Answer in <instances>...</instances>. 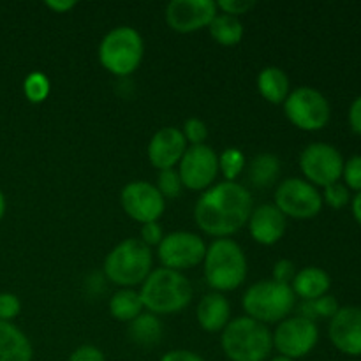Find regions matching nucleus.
Returning a JSON list of instances; mask_svg holds the SVG:
<instances>
[{
	"label": "nucleus",
	"instance_id": "1",
	"mask_svg": "<svg viewBox=\"0 0 361 361\" xmlns=\"http://www.w3.org/2000/svg\"><path fill=\"white\" fill-rule=\"evenodd\" d=\"M252 204L250 192L242 183H215L196 201L194 221L207 235L229 238L249 222Z\"/></svg>",
	"mask_w": 361,
	"mask_h": 361
},
{
	"label": "nucleus",
	"instance_id": "2",
	"mask_svg": "<svg viewBox=\"0 0 361 361\" xmlns=\"http://www.w3.org/2000/svg\"><path fill=\"white\" fill-rule=\"evenodd\" d=\"M192 284L182 271L169 270V268H157L152 270L147 281L141 284V302L150 314L182 312L192 302Z\"/></svg>",
	"mask_w": 361,
	"mask_h": 361
},
{
	"label": "nucleus",
	"instance_id": "3",
	"mask_svg": "<svg viewBox=\"0 0 361 361\" xmlns=\"http://www.w3.org/2000/svg\"><path fill=\"white\" fill-rule=\"evenodd\" d=\"M204 281L217 293L235 291L247 279V257L231 238H217L207 247L203 259Z\"/></svg>",
	"mask_w": 361,
	"mask_h": 361
},
{
	"label": "nucleus",
	"instance_id": "4",
	"mask_svg": "<svg viewBox=\"0 0 361 361\" xmlns=\"http://www.w3.org/2000/svg\"><path fill=\"white\" fill-rule=\"evenodd\" d=\"M221 345L231 361H264L274 349L267 324L250 317H236L222 330Z\"/></svg>",
	"mask_w": 361,
	"mask_h": 361
},
{
	"label": "nucleus",
	"instance_id": "5",
	"mask_svg": "<svg viewBox=\"0 0 361 361\" xmlns=\"http://www.w3.org/2000/svg\"><path fill=\"white\" fill-rule=\"evenodd\" d=\"M296 295L291 286L275 282L274 279L257 281L245 291L242 300L247 317L257 323H281L293 312Z\"/></svg>",
	"mask_w": 361,
	"mask_h": 361
},
{
	"label": "nucleus",
	"instance_id": "6",
	"mask_svg": "<svg viewBox=\"0 0 361 361\" xmlns=\"http://www.w3.org/2000/svg\"><path fill=\"white\" fill-rule=\"evenodd\" d=\"M152 249L137 238L120 242L104 259V274L113 284L130 289L143 284L152 271Z\"/></svg>",
	"mask_w": 361,
	"mask_h": 361
},
{
	"label": "nucleus",
	"instance_id": "7",
	"mask_svg": "<svg viewBox=\"0 0 361 361\" xmlns=\"http://www.w3.org/2000/svg\"><path fill=\"white\" fill-rule=\"evenodd\" d=\"M145 44L140 32L133 27H115L99 44V60L102 67L115 76H129L143 60Z\"/></svg>",
	"mask_w": 361,
	"mask_h": 361
},
{
	"label": "nucleus",
	"instance_id": "8",
	"mask_svg": "<svg viewBox=\"0 0 361 361\" xmlns=\"http://www.w3.org/2000/svg\"><path fill=\"white\" fill-rule=\"evenodd\" d=\"M284 113L293 126L302 130H321L328 126L331 108L324 94L312 87H298L289 92L284 101Z\"/></svg>",
	"mask_w": 361,
	"mask_h": 361
},
{
	"label": "nucleus",
	"instance_id": "9",
	"mask_svg": "<svg viewBox=\"0 0 361 361\" xmlns=\"http://www.w3.org/2000/svg\"><path fill=\"white\" fill-rule=\"evenodd\" d=\"M271 342L279 351V356L295 361L312 353L319 342V328L307 317H286L271 334Z\"/></svg>",
	"mask_w": 361,
	"mask_h": 361
},
{
	"label": "nucleus",
	"instance_id": "10",
	"mask_svg": "<svg viewBox=\"0 0 361 361\" xmlns=\"http://www.w3.org/2000/svg\"><path fill=\"white\" fill-rule=\"evenodd\" d=\"M323 196L319 189L303 178H288L275 190V207L293 219H312L323 210Z\"/></svg>",
	"mask_w": 361,
	"mask_h": 361
},
{
	"label": "nucleus",
	"instance_id": "11",
	"mask_svg": "<svg viewBox=\"0 0 361 361\" xmlns=\"http://www.w3.org/2000/svg\"><path fill=\"white\" fill-rule=\"evenodd\" d=\"M300 169L314 187H328L341 182L344 157L341 152L328 143H312L300 154Z\"/></svg>",
	"mask_w": 361,
	"mask_h": 361
},
{
	"label": "nucleus",
	"instance_id": "12",
	"mask_svg": "<svg viewBox=\"0 0 361 361\" xmlns=\"http://www.w3.org/2000/svg\"><path fill=\"white\" fill-rule=\"evenodd\" d=\"M157 254L164 268L175 271L189 270L203 263L207 243L200 235L190 231H175L162 238Z\"/></svg>",
	"mask_w": 361,
	"mask_h": 361
},
{
	"label": "nucleus",
	"instance_id": "13",
	"mask_svg": "<svg viewBox=\"0 0 361 361\" xmlns=\"http://www.w3.org/2000/svg\"><path fill=\"white\" fill-rule=\"evenodd\" d=\"M120 203L123 212L141 224L157 222L166 208V200L155 185L147 180H134L122 189Z\"/></svg>",
	"mask_w": 361,
	"mask_h": 361
},
{
	"label": "nucleus",
	"instance_id": "14",
	"mask_svg": "<svg viewBox=\"0 0 361 361\" xmlns=\"http://www.w3.org/2000/svg\"><path fill=\"white\" fill-rule=\"evenodd\" d=\"M182 185L190 190H207L219 175V155L208 145L189 147L178 162Z\"/></svg>",
	"mask_w": 361,
	"mask_h": 361
},
{
	"label": "nucleus",
	"instance_id": "15",
	"mask_svg": "<svg viewBox=\"0 0 361 361\" xmlns=\"http://www.w3.org/2000/svg\"><path fill=\"white\" fill-rule=\"evenodd\" d=\"M219 9L214 0H171L166 6V23L180 34L208 27Z\"/></svg>",
	"mask_w": 361,
	"mask_h": 361
},
{
	"label": "nucleus",
	"instance_id": "16",
	"mask_svg": "<svg viewBox=\"0 0 361 361\" xmlns=\"http://www.w3.org/2000/svg\"><path fill=\"white\" fill-rule=\"evenodd\" d=\"M328 337L344 355L361 356V307H341L330 319Z\"/></svg>",
	"mask_w": 361,
	"mask_h": 361
},
{
	"label": "nucleus",
	"instance_id": "17",
	"mask_svg": "<svg viewBox=\"0 0 361 361\" xmlns=\"http://www.w3.org/2000/svg\"><path fill=\"white\" fill-rule=\"evenodd\" d=\"M187 150V141L176 127H162L148 143V161L157 169H173Z\"/></svg>",
	"mask_w": 361,
	"mask_h": 361
},
{
	"label": "nucleus",
	"instance_id": "18",
	"mask_svg": "<svg viewBox=\"0 0 361 361\" xmlns=\"http://www.w3.org/2000/svg\"><path fill=\"white\" fill-rule=\"evenodd\" d=\"M250 236L261 245H274L286 233V215L275 204H261L254 208L249 219Z\"/></svg>",
	"mask_w": 361,
	"mask_h": 361
},
{
	"label": "nucleus",
	"instance_id": "19",
	"mask_svg": "<svg viewBox=\"0 0 361 361\" xmlns=\"http://www.w3.org/2000/svg\"><path fill=\"white\" fill-rule=\"evenodd\" d=\"M229 316H231V305L222 293H208L197 303L196 317L204 331L210 334L222 331L228 326Z\"/></svg>",
	"mask_w": 361,
	"mask_h": 361
},
{
	"label": "nucleus",
	"instance_id": "20",
	"mask_svg": "<svg viewBox=\"0 0 361 361\" xmlns=\"http://www.w3.org/2000/svg\"><path fill=\"white\" fill-rule=\"evenodd\" d=\"M330 288V275L319 267H307L303 270L296 271L295 279L291 282L293 293L296 296H300L303 302H312V300L328 295Z\"/></svg>",
	"mask_w": 361,
	"mask_h": 361
},
{
	"label": "nucleus",
	"instance_id": "21",
	"mask_svg": "<svg viewBox=\"0 0 361 361\" xmlns=\"http://www.w3.org/2000/svg\"><path fill=\"white\" fill-rule=\"evenodd\" d=\"M34 349L27 335L14 324L0 321V361H32Z\"/></svg>",
	"mask_w": 361,
	"mask_h": 361
},
{
	"label": "nucleus",
	"instance_id": "22",
	"mask_svg": "<svg viewBox=\"0 0 361 361\" xmlns=\"http://www.w3.org/2000/svg\"><path fill=\"white\" fill-rule=\"evenodd\" d=\"M257 90L271 104H282L291 92L289 78L281 67H264L257 76Z\"/></svg>",
	"mask_w": 361,
	"mask_h": 361
},
{
	"label": "nucleus",
	"instance_id": "23",
	"mask_svg": "<svg viewBox=\"0 0 361 361\" xmlns=\"http://www.w3.org/2000/svg\"><path fill=\"white\" fill-rule=\"evenodd\" d=\"M281 161L275 154L263 152V154L254 155L249 164V180L254 187H271L281 176Z\"/></svg>",
	"mask_w": 361,
	"mask_h": 361
},
{
	"label": "nucleus",
	"instance_id": "24",
	"mask_svg": "<svg viewBox=\"0 0 361 361\" xmlns=\"http://www.w3.org/2000/svg\"><path fill=\"white\" fill-rule=\"evenodd\" d=\"M162 323L155 314H140L129 323L130 341L141 348H154L162 338Z\"/></svg>",
	"mask_w": 361,
	"mask_h": 361
},
{
	"label": "nucleus",
	"instance_id": "25",
	"mask_svg": "<svg viewBox=\"0 0 361 361\" xmlns=\"http://www.w3.org/2000/svg\"><path fill=\"white\" fill-rule=\"evenodd\" d=\"M143 309L140 293H136L134 289H120L109 300V314L122 323L134 321L140 314H143Z\"/></svg>",
	"mask_w": 361,
	"mask_h": 361
},
{
	"label": "nucleus",
	"instance_id": "26",
	"mask_svg": "<svg viewBox=\"0 0 361 361\" xmlns=\"http://www.w3.org/2000/svg\"><path fill=\"white\" fill-rule=\"evenodd\" d=\"M208 30H210L212 37L222 46H235L243 37L242 21L236 16H229L224 13H217V16L208 25Z\"/></svg>",
	"mask_w": 361,
	"mask_h": 361
},
{
	"label": "nucleus",
	"instance_id": "27",
	"mask_svg": "<svg viewBox=\"0 0 361 361\" xmlns=\"http://www.w3.org/2000/svg\"><path fill=\"white\" fill-rule=\"evenodd\" d=\"M338 309H341V305H338L337 298L331 295H324L321 296V298L312 300V302H303L302 310H300V316L307 317V319L316 323L317 317L331 319V317L338 312Z\"/></svg>",
	"mask_w": 361,
	"mask_h": 361
},
{
	"label": "nucleus",
	"instance_id": "28",
	"mask_svg": "<svg viewBox=\"0 0 361 361\" xmlns=\"http://www.w3.org/2000/svg\"><path fill=\"white\" fill-rule=\"evenodd\" d=\"M247 159L242 150L238 148H226L219 155V171L224 176V182H235L236 176L245 169Z\"/></svg>",
	"mask_w": 361,
	"mask_h": 361
},
{
	"label": "nucleus",
	"instance_id": "29",
	"mask_svg": "<svg viewBox=\"0 0 361 361\" xmlns=\"http://www.w3.org/2000/svg\"><path fill=\"white\" fill-rule=\"evenodd\" d=\"M23 92L30 102H42L49 94V81L42 73L28 74L23 83Z\"/></svg>",
	"mask_w": 361,
	"mask_h": 361
},
{
	"label": "nucleus",
	"instance_id": "30",
	"mask_svg": "<svg viewBox=\"0 0 361 361\" xmlns=\"http://www.w3.org/2000/svg\"><path fill=\"white\" fill-rule=\"evenodd\" d=\"M159 192L162 194L164 200H175V197L180 196L182 192L183 185H182V180H180V175L176 169H162L159 173V178H157V185Z\"/></svg>",
	"mask_w": 361,
	"mask_h": 361
},
{
	"label": "nucleus",
	"instance_id": "31",
	"mask_svg": "<svg viewBox=\"0 0 361 361\" xmlns=\"http://www.w3.org/2000/svg\"><path fill=\"white\" fill-rule=\"evenodd\" d=\"M323 203H326L330 208H335V210H341V208L351 204V190L341 182H335L331 185L324 187L323 189Z\"/></svg>",
	"mask_w": 361,
	"mask_h": 361
},
{
	"label": "nucleus",
	"instance_id": "32",
	"mask_svg": "<svg viewBox=\"0 0 361 361\" xmlns=\"http://www.w3.org/2000/svg\"><path fill=\"white\" fill-rule=\"evenodd\" d=\"M342 178H344V185L349 190L361 192V154L351 155L348 161H344Z\"/></svg>",
	"mask_w": 361,
	"mask_h": 361
},
{
	"label": "nucleus",
	"instance_id": "33",
	"mask_svg": "<svg viewBox=\"0 0 361 361\" xmlns=\"http://www.w3.org/2000/svg\"><path fill=\"white\" fill-rule=\"evenodd\" d=\"M182 134L183 137H185L187 143H190L192 147H196V145H204V141H207L208 137V127L203 120L189 118L183 123Z\"/></svg>",
	"mask_w": 361,
	"mask_h": 361
},
{
	"label": "nucleus",
	"instance_id": "34",
	"mask_svg": "<svg viewBox=\"0 0 361 361\" xmlns=\"http://www.w3.org/2000/svg\"><path fill=\"white\" fill-rule=\"evenodd\" d=\"M21 302L13 293H0V321L11 323L20 314Z\"/></svg>",
	"mask_w": 361,
	"mask_h": 361
},
{
	"label": "nucleus",
	"instance_id": "35",
	"mask_svg": "<svg viewBox=\"0 0 361 361\" xmlns=\"http://www.w3.org/2000/svg\"><path fill=\"white\" fill-rule=\"evenodd\" d=\"M295 275H296V267L295 263L289 259H279L277 263H275L274 271H271V279H274L275 282H281V284H288V286H291Z\"/></svg>",
	"mask_w": 361,
	"mask_h": 361
},
{
	"label": "nucleus",
	"instance_id": "36",
	"mask_svg": "<svg viewBox=\"0 0 361 361\" xmlns=\"http://www.w3.org/2000/svg\"><path fill=\"white\" fill-rule=\"evenodd\" d=\"M215 4H217V9H221L224 14L236 18L240 14H245L247 11H250L256 6V2H252V0H219Z\"/></svg>",
	"mask_w": 361,
	"mask_h": 361
},
{
	"label": "nucleus",
	"instance_id": "37",
	"mask_svg": "<svg viewBox=\"0 0 361 361\" xmlns=\"http://www.w3.org/2000/svg\"><path fill=\"white\" fill-rule=\"evenodd\" d=\"M162 238H164V231H162L159 222H148V224H143V228H141V242H143L145 245H148L150 249L155 245L159 247Z\"/></svg>",
	"mask_w": 361,
	"mask_h": 361
},
{
	"label": "nucleus",
	"instance_id": "38",
	"mask_svg": "<svg viewBox=\"0 0 361 361\" xmlns=\"http://www.w3.org/2000/svg\"><path fill=\"white\" fill-rule=\"evenodd\" d=\"M67 361H106V358H104V353H102L101 349L95 348V345L87 344L74 349Z\"/></svg>",
	"mask_w": 361,
	"mask_h": 361
},
{
	"label": "nucleus",
	"instance_id": "39",
	"mask_svg": "<svg viewBox=\"0 0 361 361\" xmlns=\"http://www.w3.org/2000/svg\"><path fill=\"white\" fill-rule=\"evenodd\" d=\"M348 120L353 133L360 134L361 136V95H358V97L351 102V106H349Z\"/></svg>",
	"mask_w": 361,
	"mask_h": 361
},
{
	"label": "nucleus",
	"instance_id": "40",
	"mask_svg": "<svg viewBox=\"0 0 361 361\" xmlns=\"http://www.w3.org/2000/svg\"><path fill=\"white\" fill-rule=\"evenodd\" d=\"M159 361H204L200 355L192 351H187V349H175V351L166 353Z\"/></svg>",
	"mask_w": 361,
	"mask_h": 361
},
{
	"label": "nucleus",
	"instance_id": "41",
	"mask_svg": "<svg viewBox=\"0 0 361 361\" xmlns=\"http://www.w3.org/2000/svg\"><path fill=\"white\" fill-rule=\"evenodd\" d=\"M46 6L51 11H55V13H67V11H71L76 6V2L74 0H48Z\"/></svg>",
	"mask_w": 361,
	"mask_h": 361
},
{
	"label": "nucleus",
	"instance_id": "42",
	"mask_svg": "<svg viewBox=\"0 0 361 361\" xmlns=\"http://www.w3.org/2000/svg\"><path fill=\"white\" fill-rule=\"evenodd\" d=\"M351 212H353V217H355V221L361 226V192H356V196H353Z\"/></svg>",
	"mask_w": 361,
	"mask_h": 361
},
{
	"label": "nucleus",
	"instance_id": "43",
	"mask_svg": "<svg viewBox=\"0 0 361 361\" xmlns=\"http://www.w3.org/2000/svg\"><path fill=\"white\" fill-rule=\"evenodd\" d=\"M6 214V197H4V192L0 190V219Z\"/></svg>",
	"mask_w": 361,
	"mask_h": 361
},
{
	"label": "nucleus",
	"instance_id": "44",
	"mask_svg": "<svg viewBox=\"0 0 361 361\" xmlns=\"http://www.w3.org/2000/svg\"><path fill=\"white\" fill-rule=\"evenodd\" d=\"M271 361H293V360L286 358V356H277V358H274Z\"/></svg>",
	"mask_w": 361,
	"mask_h": 361
}]
</instances>
